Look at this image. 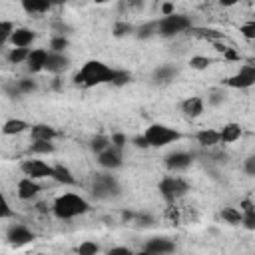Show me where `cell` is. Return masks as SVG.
<instances>
[{
    "label": "cell",
    "mask_w": 255,
    "mask_h": 255,
    "mask_svg": "<svg viewBox=\"0 0 255 255\" xmlns=\"http://www.w3.org/2000/svg\"><path fill=\"white\" fill-rule=\"evenodd\" d=\"M118 68L108 66L102 60H88L76 74H74V84L82 88H94L102 84H112L116 78Z\"/></svg>",
    "instance_id": "6da1fadb"
},
{
    "label": "cell",
    "mask_w": 255,
    "mask_h": 255,
    "mask_svg": "<svg viewBox=\"0 0 255 255\" xmlns=\"http://www.w3.org/2000/svg\"><path fill=\"white\" fill-rule=\"evenodd\" d=\"M90 209H92L90 201H88L84 195L74 193V191H66V193L58 195V197L54 199V203H52V213H54L58 219H62V221L80 217V215L88 213Z\"/></svg>",
    "instance_id": "7a4b0ae2"
},
{
    "label": "cell",
    "mask_w": 255,
    "mask_h": 255,
    "mask_svg": "<svg viewBox=\"0 0 255 255\" xmlns=\"http://www.w3.org/2000/svg\"><path fill=\"white\" fill-rule=\"evenodd\" d=\"M157 191L163 197L165 203L173 205L175 201H179L181 197H185L191 191V185L185 177L181 175H165L159 183H157Z\"/></svg>",
    "instance_id": "3957f363"
},
{
    "label": "cell",
    "mask_w": 255,
    "mask_h": 255,
    "mask_svg": "<svg viewBox=\"0 0 255 255\" xmlns=\"http://www.w3.org/2000/svg\"><path fill=\"white\" fill-rule=\"evenodd\" d=\"M143 135H145L149 147H165V145L175 143L183 137V133L179 129L165 126V124H149L143 129Z\"/></svg>",
    "instance_id": "277c9868"
},
{
    "label": "cell",
    "mask_w": 255,
    "mask_h": 255,
    "mask_svg": "<svg viewBox=\"0 0 255 255\" xmlns=\"http://www.w3.org/2000/svg\"><path fill=\"white\" fill-rule=\"evenodd\" d=\"M92 195L100 201L116 199V197L122 195V185H120L118 177L112 175V171L96 173L94 179H92Z\"/></svg>",
    "instance_id": "5b68a950"
},
{
    "label": "cell",
    "mask_w": 255,
    "mask_h": 255,
    "mask_svg": "<svg viewBox=\"0 0 255 255\" xmlns=\"http://www.w3.org/2000/svg\"><path fill=\"white\" fill-rule=\"evenodd\" d=\"M191 18L185 14H171V16H161L157 18V36L159 38H173L185 30H191Z\"/></svg>",
    "instance_id": "8992f818"
},
{
    "label": "cell",
    "mask_w": 255,
    "mask_h": 255,
    "mask_svg": "<svg viewBox=\"0 0 255 255\" xmlns=\"http://www.w3.org/2000/svg\"><path fill=\"white\" fill-rule=\"evenodd\" d=\"M255 86V60H249L239 66V70L225 80V88L231 90H249Z\"/></svg>",
    "instance_id": "52a82bcc"
},
{
    "label": "cell",
    "mask_w": 255,
    "mask_h": 255,
    "mask_svg": "<svg viewBox=\"0 0 255 255\" xmlns=\"http://www.w3.org/2000/svg\"><path fill=\"white\" fill-rule=\"evenodd\" d=\"M20 171L24 173V177H32V179L40 181V179L52 177L54 163H48V161L38 159V157H28V159L20 161Z\"/></svg>",
    "instance_id": "ba28073f"
},
{
    "label": "cell",
    "mask_w": 255,
    "mask_h": 255,
    "mask_svg": "<svg viewBox=\"0 0 255 255\" xmlns=\"http://www.w3.org/2000/svg\"><path fill=\"white\" fill-rule=\"evenodd\" d=\"M34 239H36V233H34L30 227L22 225V223H12V225L8 227V231H6V241H8L12 247H16V249L26 247V245L32 243Z\"/></svg>",
    "instance_id": "9c48e42d"
},
{
    "label": "cell",
    "mask_w": 255,
    "mask_h": 255,
    "mask_svg": "<svg viewBox=\"0 0 255 255\" xmlns=\"http://www.w3.org/2000/svg\"><path fill=\"white\" fill-rule=\"evenodd\" d=\"M163 163H165V167L171 173H181V171H185V169L191 167L193 155L189 151H185V149H173V151H169L163 157Z\"/></svg>",
    "instance_id": "30bf717a"
},
{
    "label": "cell",
    "mask_w": 255,
    "mask_h": 255,
    "mask_svg": "<svg viewBox=\"0 0 255 255\" xmlns=\"http://www.w3.org/2000/svg\"><path fill=\"white\" fill-rule=\"evenodd\" d=\"M98 163L102 169L106 171H116L124 165V149L116 147V145H110L106 151H102L98 155Z\"/></svg>",
    "instance_id": "8fae6325"
},
{
    "label": "cell",
    "mask_w": 255,
    "mask_h": 255,
    "mask_svg": "<svg viewBox=\"0 0 255 255\" xmlns=\"http://www.w3.org/2000/svg\"><path fill=\"white\" fill-rule=\"evenodd\" d=\"M143 249L151 255H171L175 251V241L169 239V237H163V235H157V237H151L143 243Z\"/></svg>",
    "instance_id": "7c38bea8"
},
{
    "label": "cell",
    "mask_w": 255,
    "mask_h": 255,
    "mask_svg": "<svg viewBox=\"0 0 255 255\" xmlns=\"http://www.w3.org/2000/svg\"><path fill=\"white\" fill-rule=\"evenodd\" d=\"M179 110L187 120H197L205 112V100L201 96H189L179 104Z\"/></svg>",
    "instance_id": "4fadbf2b"
},
{
    "label": "cell",
    "mask_w": 255,
    "mask_h": 255,
    "mask_svg": "<svg viewBox=\"0 0 255 255\" xmlns=\"http://www.w3.org/2000/svg\"><path fill=\"white\" fill-rule=\"evenodd\" d=\"M42 191V185L32 177H20L16 183V195L22 201H32Z\"/></svg>",
    "instance_id": "5bb4252c"
},
{
    "label": "cell",
    "mask_w": 255,
    "mask_h": 255,
    "mask_svg": "<svg viewBox=\"0 0 255 255\" xmlns=\"http://www.w3.org/2000/svg\"><path fill=\"white\" fill-rule=\"evenodd\" d=\"M48 56H50V50H46V48H34V50L30 52L28 62H26L28 72H30V74H38V72L46 70Z\"/></svg>",
    "instance_id": "9a60e30c"
},
{
    "label": "cell",
    "mask_w": 255,
    "mask_h": 255,
    "mask_svg": "<svg viewBox=\"0 0 255 255\" xmlns=\"http://www.w3.org/2000/svg\"><path fill=\"white\" fill-rule=\"evenodd\" d=\"M36 36H38V34H36L32 28L18 26V28H16V32H14V34H12V38H10V46H12V48H28V46H32V44H34Z\"/></svg>",
    "instance_id": "2e32d148"
},
{
    "label": "cell",
    "mask_w": 255,
    "mask_h": 255,
    "mask_svg": "<svg viewBox=\"0 0 255 255\" xmlns=\"http://www.w3.org/2000/svg\"><path fill=\"white\" fill-rule=\"evenodd\" d=\"M70 64H72V60H70V56H68V54L50 52V56H48V64H46V70H48L50 74H54V76H60V74H64V72L70 68Z\"/></svg>",
    "instance_id": "e0dca14e"
},
{
    "label": "cell",
    "mask_w": 255,
    "mask_h": 255,
    "mask_svg": "<svg viewBox=\"0 0 255 255\" xmlns=\"http://www.w3.org/2000/svg\"><path fill=\"white\" fill-rule=\"evenodd\" d=\"M177 74H179V70H177L175 66H171V64H161V66H157V68L153 70L151 80H153V84L167 86V84H171V82L177 78Z\"/></svg>",
    "instance_id": "ac0fdd59"
},
{
    "label": "cell",
    "mask_w": 255,
    "mask_h": 255,
    "mask_svg": "<svg viewBox=\"0 0 255 255\" xmlns=\"http://www.w3.org/2000/svg\"><path fill=\"white\" fill-rule=\"evenodd\" d=\"M30 137L32 141H54L58 137V129L50 124H32Z\"/></svg>",
    "instance_id": "d6986e66"
},
{
    "label": "cell",
    "mask_w": 255,
    "mask_h": 255,
    "mask_svg": "<svg viewBox=\"0 0 255 255\" xmlns=\"http://www.w3.org/2000/svg\"><path fill=\"white\" fill-rule=\"evenodd\" d=\"M195 141L201 145V147H215L221 143V135H219V129H213V128H203L199 131H195Z\"/></svg>",
    "instance_id": "ffe728a7"
},
{
    "label": "cell",
    "mask_w": 255,
    "mask_h": 255,
    "mask_svg": "<svg viewBox=\"0 0 255 255\" xmlns=\"http://www.w3.org/2000/svg\"><path fill=\"white\" fill-rule=\"evenodd\" d=\"M219 135H221V143H233L243 135V128L237 122H227L221 126Z\"/></svg>",
    "instance_id": "44dd1931"
},
{
    "label": "cell",
    "mask_w": 255,
    "mask_h": 255,
    "mask_svg": "<svg viewBox=\"0 0 255 255\" xmlns=\"http://www.w3.org/2000/svg\"><path fill=\"white\" fill-rule=\"evenodd\" d=\"M30 124L22 118H10L4 122L2 126V133L4 135H18V133H24V131H30Z\"/></svg>",
    "instance_id": "7402d4cb"
},
{
    "label": "cell",
    "mask_w": 255,
    "mask_h": 255,
    "mask_svg": "<svg viewBox=\"0 0 255 255\" xmlns=\"http://www.w3.org/2000/svg\"><path fill=\"white\" fill-rule=\"evenodd\" d=\"M20 6L30 16H42V14H46V12L52 10V4L46 2V0H22Z\"/></svg>",
    "instance_id": "603a6c76"
},
{
    "label": "cell",
    "mask_w": 255,
    "mask_h": 255,
    "mask_svg": "<svg viewBox=\"0 0 255 255\" xmlns=\"http://www.w3.org/2000/svg\"><path fill=\"white\" fill-rule=\"evenodd\" d=\"M36 90H38V84L32 78H22V80L14 82L12 84V90L6 88V92L12 94V96H28V94H34Z\"/></svg>",
    "instance_id": "cb8c5ba5"
},
{
    "label": "cell",
    "mask_w": 255,
    "mask_h": 255,
    "mask_svg": "<svg viewBox=\"0 0 255 255\" xmlns=\"http://www.w3.org/2000/svg\"><path fill=\"white\" fill-rule=\"evenodd\" d=\"M52 179L58 181V183H62V185H76V183H78L76 177H74V173L70 171V167L64 165V163H54Z\"/></svg>",
    "instance_id": "d4e9b609"
},
{
    "label": "cell",
    "mask_w": 255,
    "mask_h": 255,
    "mask_svg": "<svg viewBox=\"0 0 255 255\" xmlns=\"http://www.w3.org/2000/svg\"><path fill=\"white\" fill-rule=\"evenodd\" d=\"M239 209L243 213V221L241 225L247 229V231H255V205L249 201V199H243L239 203Z\"/></svg>",
    "instance_id": "484cf974"
},
{
    "label": "cell",
    "mask_w": 255,
    "mask_h": 255,
    "mask_svg": "<svg viewBox=\"0 0 255 255\" xmlns=\"http://www.w3.org/2000/svg\"><path fill=\"white\" fill-rule=\"evenodd\" d=\"M221 219L227 223V225H241L243 221V213L239 207H233V205H225L221 211H219Z\"/></svg>",
    "instance_id": "4316f807"
},
{
    "label": "cell",
    "mask_w": 255,
    "mask_h": 255,
    "mask_svg": "<svg viewBox=\"0 0 255 255\" xmlns=\"http://www.w3.org/2000/svg\"><path fill=\"white\" fill-rule=\"evenodd\" d=\"M56 151V145L54 141H32L30 147H28V153L32 157H38V155H50Z\"/></svg>",
    "instance_id": "83f0119b"
},
{
    "label": "cell",
    "mask_w": 255,
    "mask_h": 255,
    "mask_svg": "<svg viewBox=\"0 0 255 255\" xmlns=\"http://www.w3.org/2000/svg\"><path fill=\"white\" fill-rule=\"evenodd\" d=\"M153 36H157V20H149L135 28V38L139 40H149Z\"/></svg>",
    "instance_id": "f1b7e54d"
},
{
    "label": "cell",
    "mask_w": 255,
    "mask_h": 255,
    "mask_svg": "<svg viewBox=\"0 0 255 255\" xmlns=\"http://www.w3.org/2000/svg\"><path fill=\"white\" fill-rule=\"evenodd\" d=\"M110 145H112V137H110V135H104V133H98V135H94V137L90 139V149H92L96 155H100L102 151H106Z\"/></svg>",
    "instance_id": "f546056e"
},
{
    "label": "cell",
    "mask_w": 255,
    "mask_h": 255,
    "mask_svg": "<svg viewBox=\"0 0 255 255\" xmlns=\"http://www.w3.org/2000/svg\"><path fill=\"white\" fill-rule=\"evenodd\" d=\"M30 52H32L30 48H10L6 54V60L10 64H24V62H28Z\"/></svg>",
    "instance_id": "4dcf8cb0"
},
{
    "label": "cell",
    "mask_w": 255,
    "mask_h": 255,
    "mask_svg": "<svg viewBox=\"0 0 255 255\" xmlns=\"http://www.w3.org/2000/svg\"><path fill=\"white\" fill-rule=\"evenodd\" d=\"M16 24L12 22V20H0V46H4V44H10V38H12V34L16 32Z\"/></svg>",
    "instance_id": "1f68e13d"
},
{
    "label": "cell",
    "mask_w": 255,
    "mask_h": 255,
    "mask_svg": "<svg viewBox=\"0 0 255 255\" xmlns=\"http://www.w3.org/2000/svg\"><path fill=\"white\" fill-rule=\"evenodd\" d=\"M189 68L191 70H197V72H201V70H207L211 64H215V60L213 58H209V56H201V54H195V56H191L189 58Z\"/></svg>",
    "instance_id": "d6a6232c"
},
{
    "label": "cell",
    "mask_w": 255,
    "mask_h": 255,
    "mask_svg": "<svg viewBox=\"0 0 255 255\" xmlns=\"http://www.w3.org/2000/svg\"><path fill=\"white\" fill-rule=\"evenodd\" d=\"M68 46H70V40L64 34H56V36L50 38V48L48 50L50 52H58V54H66Z\"/></svg>",
    "instance_id": "836d02e7"
},
{
    "label": "cell",
    "mask_w": 255,
    "mask_h": 255,
    "mask_svg": "<svg viewBox=\"0 0 255 255\" xmlns=\"http://www.w3.org/2000/svg\"><path fill=\"white\" fill-rule=\"evenodd\" d=\"M74 253H76V255H98V253H100V245H98L96 241L86 239V241H82L80 245L74 247Z\"/></svg>",
    "instance_id": "e575fe53"
},
{
    "label": "cell",
    "mask_w": 255,
    "mask_h": 255,
    "mask_svg": "<svg viewBox=\"0 0 255 255\" xmlns=\"http://www.w3.org/2000/svg\"><path fill=\"white\" fill-rule=\"evenodd\" d=\"M112 34H114L116 38H124V36L135 34V26H133V24H129V22H126V20H118V22L114 24Z\"/></svg>",
    "instance_id": "d590c367"
},
{
    "label": "cell",
    "mask_w": 255,
    "mask_h": 255,
    "mask_svg": "<svg viewBox=\"0 0 255 255\" xmlns=\"http://www.w3.org/2000/svg\"><path fill=\"white\" fill-rule=\"evenodd\" d=\"M223 102H225V90L223 88H213L207 92V106L219 108V106H223Z\"/></svg>",
    "instance_id": "8d00e7d4"
},
{
    "label": "cell",
    "mask_w": 255,
    "mask_h": 255,
    "mask_svg": "<svg viewBox=\"0 0 255 255\" xmlns=\"http://www.w3.org/2000/svg\"><path fill=\"white\" fill-rule=\"evenodd\" d=\"M191 32H195L199 38H207L211 42H217L223 38V32L215 30V28H191Z\"/></svg>",
    "instance_id": "74e56055"
},
{
    "label": "cell",
    "mask_w": 255,
    "mask_h": 255,
    "mask_svg": "<svg viewBox=\"0 0 255 255\" xmlns=\"http://www.w3.org/2000/svg\"><path fill=\"white\" fill-rule=\"evenodd\" d=\"M239 34L247 40V42H255V20L251 18V20H247V22H243L241 26H239Z\"/></svg>",
    "instance_id": "f35d334b"
},
{
    "label": "cell",
    "mask_w": 255,
    "mask_h": 255,
    "mask_svg": "<svg viewBox=\"0 0 255 255\" xmlns=\"http://www.w3.org/2000/svg\"><path fill=\"white\" fill-rule=\"evenodd\" d=\"M129 82H131V74L126 72V70H118V72H116V78H114V82H112V86L122 88V86L129 84Z\"/></svg>",
    "instance_id": "ab89813d"
},
{
    "label": "cell",
    "mask_w": 255,
    "mask_h": 255,
    "mask_svg": "<svg viewBox=\"0 0 255 255\" xmlns=\"http://www.w3.org/2000/svg\"><path fill=\"white\" fill-rule=\"evenodd\" d=\"M133 223H137L139 227H151V225L155 223V217L149 215V213H139V215H135Z\"/></svg>",
    "instance_id": "60d3db41"
},
{
    "label": "cell",
    "mask_w": 255,
    "mask_h": 255,
    "mask_svg": "<svg viewBox=\"0 0 255 255\" xmlns=\"http://www.w3.org/2000/svg\"><path fill=\"white\" fill-rule=\"evenodd\" d=\"M243 171H245V175L255 177V153H251L243 159Z\"/></svg>",
    "instance_id": "b9f144b4"
},
{
    "label": "cell",
    "mask_w": 255,
    "mask_h": 255,
    "mask_svg": "<svg viewBox=\"0 0 255 255\" xmlns=\"http://www.w3.org/2000/svg\"><path fill=\"white\" fill-rule=\"evenodd\" d=\"M110 137H112V145H116V147H120V149H124L126 143H128V135L122 133V131H114Z\"/></svg>",
    "instance_id": "7bdbcfd3"
},
{
    "label": "cell",
    "mask_w": 255,
    "mask_h": 255,
    "mask_svg": "<svg viewBox=\"0 0 255 255\" xmlns=\"http://www.w3.org/2000/svg\"><path fill=\"white\" fill-rule=\"evenodd\" d=\"M106 255H135V251H131V249L126 247V245H116V247L108 249Z\"/></svg>",
    "instance_id": "ee69618b"
},
{
    "label": "cell",
    "mask_w": 255,
    "mask_h": 255,
    "mask_svg": "<svg viewBox=\"0 0 255 255\" xmlns=\"http://www.w3.org/2000/svg\"><path fill=\"white\" fill-rule=\"evenodd\" d=\"M129 141H131V145H135V147H139V149H147V147H149V143H147V139H145V135H143V133L133 135Z\"/></svg>",
    "instance_id": "f6af8a7d"
},
{
    "label": "cell",
    "mask_w": 255,
    "mask_h": 255,
    "mask_svg": "<svg viewBox=\"0 0 255 255\" xmlns=\"http://www.w3.org/2000/svg\"><path fill=\"white\" fill-rule=\"evenodd\" d=\"M171 14H175V6L171 2L161 4V16H171Z\"/></svg>",
    "instance_id": "bcb514c9"
},
{
    "label": "cell",
    "mask_w": 255,
    "mask_h": 255,
    "mask_svg": "<svg viewBox=\"0 0 255 255\" xmlns=\"http://www.w3.org/2000/svg\"><path fill=\"white\" fill-rule=\"evenodd\" d=\"M14 213H12V209H10V205H8V201L4 199V207H2V219H8V217H12Z\"/></svg>",
    "instance_id": "7dc6e473"
},
{
    "label": "cell",
    "mask_w": 255,
    "mask_h": 255,
    "mask_svg": "<svg viewBox=\"0 0 255 255\" xmlns=\"http://www.w3.org/2000/svg\"><path fill=\"white\" fill-rule=\"evenodd\" d=\"M223 56H225L227 60H239V54H235V52H233L231 48H227V50L223 52Z\"/></svg>",
    "instance_id": "c3c4849f"
},
{
    "label": "cell",
    "mask_w": 255,
    "mask_h": 255,
    "mask_svg": "<svg viewBox=\"0 0 255 255\" xmlns=\"http://www.w3.org/2000/svg\"><path fill=\"white\" fill-rule=\"evenodd\" d=\"M135 255H151V253H147L145 249H141V251H135Z\"/></svg>",
    "instance_id": "681fc988"
},
{
    "label": "cell",
    "mask_w": 255,
    "mask_h": 255,
    "mask_svg": "<svg viewBox=\"0 0 255 255\" xmlns=\"http://www.w3.org/2000/svg\"><path fill=\"white\" fill-rule=\"evenodd\" d=\"M253 54H255V42H253Z\"/></svg>",
    "instance_id": "f907efd6"
},
{
    "label": "cell",
    "mask_w": 255,
    "mask_h": 255,
    "mask_svg": "<svg viewBox=\"0 0 255 255\" xmlns=\"http://www.w3.org/2000/svg\"><path fill=\"white\" fill-rule=\"evenodd\" d=\"M253 20H255V10H253Z\"/></svg>",
    "instance_id": "816d5d0a"
},
{
    "label": "cell",
    "mask_w": 255,
    "mask_h": 255,
    "mask_svg": "<svg viewBox=\"0 0 255 255\" xmlns=\"http://www.w3.org/2000/svg\"><path fill=\"white\" fill-rule=\"evenodd\" d=\"M36 255H44V253H36Z\"/></svg>",
    "instance_id": "f5cc1de1"
}]
</instances>
